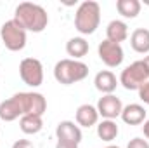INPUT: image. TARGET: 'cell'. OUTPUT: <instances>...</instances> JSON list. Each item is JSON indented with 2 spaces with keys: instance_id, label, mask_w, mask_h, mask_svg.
Segmentation results:
<instances>
[{
  "instance_id": "1",
  "label": "cell",
  "mask_w": 149,
  "mask_h": 148,
  "mask_svg": "<svg viewBox=\"0 0 149 148\" xmlns=\"http://www.w3.org/2000/svg\"><path fill=\"white\" fill-rule=\"evenodd\" d=\"M14 19L26 32H33V33L43 32L49 25L47 11L42 5L33 4V2H21L14 11Z\"/></svg>"
},
{
  "instance_id": "2",
  "label": "cell",
  "mask_w": 149,
  "mask_h": 148,
  "mask_svg": "<svg viewBox=\"0 0 149 148\" xmlns=\"http://www.w3.org/2000/svg\"><path fill=\"white\" fill-rule=\"evenodd\" d=\"M101 23V5L94 0H85L78 5L74 14V28L81 35H92Z\"/></svg>"
},
{
  "instance_id": "3",
  "label": "cell",
  "mask_w": 149,
  "mask_h": 148,
  "mask_svg": "<svg viewBox=\"0 0 149 148\" xmlns=\"http://www.w3.org/2000/svg\"><path fill=\"white\" fill-rule=\"evenodd\" d=\"M87 75H88V66L83 61L71 59V58L61 59L54 66V78L63 85H71L76 82H81L87 78Z\"/></svg>"
},
{
  "instance_id": "4",
  "label": "cell",
  "mask_w": 149,
  "mask_h": 148,
  "mask_svg": "<svg viewBox=\"0 0 149 148\" xmlns=\"http://www.w3.org/2000/svg\"><path fill=\"white\" fill-rule=\"evenodd\" d=\"M149 80V70L144 63V59L134 61L128 65L118 78V82L127 89V91H139L146 82Z\"/></svg>"
},
{
  "instance_id": "5",
  "label": "cell",
  "mask_w": 149,
  "mask_h": 148,
  "mask_svg": "<svg viewBox=\"0 0 149 148\" xmlns=\"http://www.w3.org/2000/svg\"><path fill=\"white\" fill-rule=\"evenodd\" d=\"M0 38L3 42V45L12 51V52H17V51H23L24 45H26V30L12 18L9 21H5L0 28Z\"/></svg>"
},
{
  "instance_id": "6",
  "label": "cell",
  "mask_w": 149,
  "mask_h": 148,
  "mask_svg": "<svg viewBox=\"0 0 149 148\" xmlns=\"http://www.w3.org/2000/svg\"><path fill=\"white\" fill-rule=\"evenodd\" d=\"M12 98L17 101L23 115H38V117H42L47 110V99L40 92H35V91L33 92H16Z\"/></svg>"
},
{
  "instance_id": "7",
  "label": "cell",
  "mask_w": 149,
  "mask_h": 148,
  "mask_svg": "<svg viewBox=\"0 0 149 148\" xmlns=\"http://www.w3.org/2000/svg\"><path fill=\"white\" fill-rule=\"evenodd\" d=\"M19 77L30 87H40L43 84V65L37 58H24L19 63Z\"/></svg>"
},
{
  "instance_id": "8",
  "label": "cell",
  "mask_w": 149,
  "mask_h": 148,
  "mask_svg": "<svg viewBox=\"0 0 149 148\" xmlns=\"http://www.w3.org/2000/svg\"><path fill=\"white\" fill-rule=\"evenodd\" d=\"M97 54H99V59L108 66V68H118L123 59H125V52H123V47L120 44H114L109 40H102L97 47Z\"/></svg>"
},
{
  "instance_id": "9",
  "label": "cell",
  "mask_w": 149,
  "mask_h": 148,
  "mask_svg": "<svg viewBox=\"0 0 149 148\" xmlns=\"http://www.w3.org/2000/svg\"><path fill=\"white\" fill-rule=\"evenodd\" d=\"M95 108L99 111V117L108 118V120H114L116 117L121 115L123 103H121V99L116 98L114 94H104L102 98H99Z\"/></svg>"
},
{
  "instance_id": "10",
  "label": "cell",
  "mask_w": 149,
  "mask_h": 148,
  "mask_svg": "<svg viewBox=\"0 0 149 148\" xmlns=\"http://www.w3.org/2000/svg\"><path fill=\"white\" fill-rule=\"evenodd\" d=\"M56 138H57V141L80 145L81 143V129L78 124H74L71 120H63L56 127Z\"/></svg>"
},
{
  "instance_id": "11",
  "label": "cell",
  "mask_w": 149,
  "mask_h": 148,
  "mask_svg": "<svg viewBox=\"0 0 149 148\" xmlns=\"http://www.w3.org/2000/svg\"><path fill=\"white\" fill-rule=\"evenodd\" d=\"M146 115H148V111H146V108H144L142 105H139V103H130V105L123 106L120 117H121V120H123L125 124H128V125H141V124L146 122Z\"/></svg>"
},
{
  "instance_id": "12",
  "label": "cell",
  "mask_w": 149,
  "mask_h": 148,
  "mask_svg": "<svg viewBox=\"0 0 149 148\" xmlns=\"http://www.w3.org/2000/svg\"><path fill=\"white\" fill-rule=\"evenodd\" d=\"M74 118H76V124L81 125V127H92V125H97L99 124V111L94 105H80L76 108L74 113Z\"/></svg>"
},
{
  "instance_id": "13",
  "label": "cell",
  "mask_w": 149,
  "mask_h": 148,
  "mask_svg": "<svg viewBox=\"0 0 149 148\" xmlns=\"http://www.w3.org/2000/svg\"><path fill=\"white\" fill-rule=\"evenodd\" d=\"M118 84L120 82H118L116 75L113 73L111 70H102V72H99V73L95 75V78H94L95 89L99 92H102V94H113L116 91Z\"/></svg>"
},
{
  "instance_id": "14",
  "label": "cell",
  "mask_w": 149,
  "mask_h": 148,
  "mask_svg": "<svg viewBox=\"0 0 149 148\" xmlns=\"http://www.w3.org/2000/svg\"><path fill=\"white\" fill-rule=\"evenodd\" d=\"M127 38H128V26H127V23L121 21V19L109 21V25L106 28V40L121 45V42H125Z\"/></svg>"
},
{
  "instance_id": "15",
  "label": "cell",
  "mask_w": 149,
  "mask_h": 148,
  "mask_svg": "<svg viewBox=\"0 0 149 148\" xmlns=\"http://www.w3.org/2000/svg\"><path fill=\"white\" fill-rule=\"evenodd\" d=\"M130 45L139 54L149 52V30L148 28H137L130 35Z\"/></svg>"
},
{
  "instance_id": "16",
  "label": "cell",
  "mask_w": 149,
  "mask_h": 148,
  "mask_svg": "<svg viewBox=\"0 0 149 148\" xmlns=\"http://www.w3.org/2000/svg\"><path fill=\"white\" fill-rule=\"evenodd\" d=\"M66 52L68 56H71V59H81L88 54V42L83 37H73L68 40L66 44Z\"/></svg>"
},
{
  "instance_id": "17",
  "label": "cell",
  "mask_w": 149,
  "mask_h": 148,
  "mask_svg": "<svg viewBox=\"0 0 149 148\" xmlns=\"http://www.w3.org/2000/svg\"><path fill=\"white\" fill-rule=\"evenodd\" d=\"M118 134H120V129H118V124L114 120L102 118L97 124V136H99V140H102L106 143H111L113 140H116Z\"/></svg>"
},
{
  "instance_id": "18",
  "label": "cell",
  "mask_w": 149,
  "mask_h": 148,
  "mask_svg": "<svg viewBox=\"0 0 149 148\" xmlns=\"http://www.w3.org/2000/svg\"><path fill=\"white\" fill-rule=\"evenodd\" d=\"M19 117H23V113H21V108H19V105L14 98H9V99L0 103V118L2 120L12 122Z\"/></svg>"
},
{
  "instance_id": "19",
  "label": "cell",
  "mask_w": 149,
  "mask_h": 148,
  "mask_svg": "<svg viewBox=\"0 0 149 148\" xmlns=\"http://www.w3.org/2000/svg\"><path fill=\"white\" fill-rule=\"evenodd\" d=\"M19 129L24 134H38L43 129V120L38 115H23L19 118Z\"/></svg>"
},
{
  "instance_id": "20",
  "label": "cell",
  "mask_w": 149,
  "mask_h": 148,
  "mask_svg": "<svg viewBox=\"0 0 149 148\" xmlns=\"http://www.w3.org/2000/svg\"><path fill=\"white\" fill-rule=\"evenodd\" d=\"M141 7L142 5L139 0H116V11L127 19L137 18L141 12Z\"/></svg>"
},
{
  "instance_id": "21",
  "label": "cell",
  "mask_w": 149,
  "mask_h": 148,
  "mask_svg": "<svg viewBox=\"0 0 149 148\" xmlns=\"http://www.w3.org/2000/svg\"><path fill=\"white\" fill-rule=\"evenodd\" d=\"M127 148H149V143L144 138H134V140L128 141Z\"/></svg>"
},
{
  "instance_id": "22",
  "label": "cell",
  "mask_w": 149,
  "mask_h": 148,
  "mask_svg": "<svg viewBox=\"0 0 149 148\" xmlns=\"http://www.w3.org/2000/svg\"><path fill=\"white\" fill-rule=\"evenodd\" d=\"M139 98H141V101L142 103H146V105H149V80L139 89Z\"/></svg>"
},
{
  "instance_id": "23",
  "label": "cell",
  "mask_w": 149,
  "mask_h": 148,
  "mask_svg": "<svg viewBox=\"0 0 149 148\" xmlns=\"http://www.w3.org/2000/svg\"><path fill=\"white\" fill-rule=\"evenodd\" d=\"M12 148H35V147L30 140H17V141H14Z\"/></svg>"
},
{
  "instance_id": "24",
  "label": "cell",
  "mask_w": 149,
  "mask_h": 148,
  "mask_svg": "<svg viewBox=\"0 0 149 148\" xmlns=\"http://www.w3.org/2000/svg\"><path fill=\"white\" fill-rule=\"evenodd\" d=\"M56 148H78V145H74V143H66V141H57V143H56Z\"/></svg>"
},
{
  "instance_id": "25",
  "label": "cell",
  "mask_w": 149,
  "mask_h": 148,
  "mask_svg": "<svg viewBox=\"0 0 149 148\" xmlns=\"http://www.w3.org/2000/svg\"><path fill=\"white\" fill-rule=\"evenodd\" d=\"M142 131H144V138L149 140V118L144 122V125H142Z\"/></svg>"
},
{
  "instance_id": "26",
  "label": "cell",
  "mask_w": 149,
  "mask_h": 148,
  "mask_svg": "<svg viewBox=\"0 0 149 148\" xmlns=\"http://www.w3.org/2000/svg\"><path fill=\"white\" fill-rule=\"evenodd\" d=\"M144 63H146V66H148V70H149V56H146V58H144Z\"/></svg>"
},
{
  "instance_id": "27",
  "label": "cell",
  "mask_w": 149,
  "mask_h": 148,
  "mask_svg": "<svg viewBox=\"0 0 149 148\" xmlns=\"http://www.w3.org/2000/svg\"><path fill=\"white\" fill-rule=\"evenodd\" d=\"M104 148H120V147H116V145H108V147H104Z\"/></svg>"
}]
</instances>
